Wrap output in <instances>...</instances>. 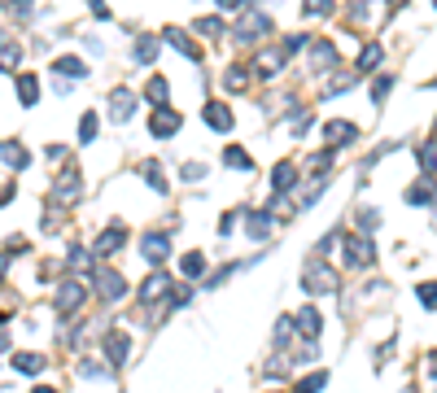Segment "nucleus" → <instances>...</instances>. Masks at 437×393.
Listing matches in <instances>:
<instances>
[{
	"mask_svg": "<svg viewBox=\"0 0 437 393\" xmlns=\"http://www.w3.org/2000/svg\"><path fill=\"white\" fill-rule=\"evenodd\" d=\"M202 175H206V166H197V162L184 166V180H202Z\"/></svg>",
	"mask_w": 437,
	"mask_h": 393,
	"instance_id": "obj_43",
	"label": "nucleus"
},
{
	"mask_svg": "<svg viewBox=\"0 0 437 393\" xmlns=\"http://www.w3.org/2000/svg\"><path fill=\"white\" fill-rule=\"evenodd\" d=\"M381 53H385V49H381V44H368V49H363V53H359V70H372L376 62H381Z\"/></svg>",
	"mask_w": 437,
	"mask_h": 393,
	"instance_id": "obj_35",
	"label": "nucleus"
},
{
	"mask_svg": "<svg viewBox=\"0 0 437 393\" xmlns=\"http://www.w3.org/2000/svg\"><path fill=\"white\" fill-rule=\"evenodd\" d=\"M0 162L9 166V171H22V166L31 162V153L18 145V140H5V145H0Z\"/></svg>",
	"mask_w": 437,
	"mask_h": 393,
	"instance_id": "obj_19",
	"label": "nucleus"
},
{
	"mask_svg": "<svg viewBox=\"0 0 437 393\" xmlns=\"http://www.w3.org/2000/svg\"><path fill=\"white\" fill-rule=\"evenodd\" d=\"M223 166H232V171H245V175H250V171H254V158H250L245 149L228 145V149H223Z\"/></svg>",
	"mask_w": 437,
	"mask_h": 393,
	"instance_id": "obj_22",
	"label": "nucleus"
},
{
	"mask_svg": "<svg viewBox=\"0 0 437 393\" xmlns=\"http://www.w3.org/2000/svg\"><path fill=\"white\" fill-rule=\"evenodd\" d=\"M31 393H57V389H31Z\"/></svg>",
	"mask_w": 437,
	"mask_h": 393,
	"instance_id": "obj_47",
	"label": "nucleus"
},
{
	"mask_svg": "<svg viewBox=\"0 0 437 393\" xmlns=\"http://www.w3.org/2000/svg\"><path fill=\"white\" fill-rule=\"evenodd\" d=\"M416 297H420L424 306H429V311H437V284H433V280H429V284H420V293H416Z\"/></svg>",
	"mask_w": 437,
	"mask_h": 393,
	"instance_id": "obj_38",
	"label": "nucleus"
},
{
	"mask_svg": "<svg viewBox=\"0 0 437 393\" xmlns=\"http://www.w3.org/2000/svg\"><path fill=\"white\" fill-rule=\"evenodd\" d=\"M5 350H9V332L0 328V354H5Z\"/></svg>",
	"mask_w": 437,
	"mask_h": 393,
	"instance_id": "obj_45",
	"label": "nucleus"
},
{
	"mask_svg": "<svg viewBox=\"0 0 437 393\" xmlns=\"http://www.w3.org/2000/svg\"><path fill=\"white\" fill-rule=\"evenodd\" d=\"M407 201H411V206H424V201H429V184H411L407 188Z\"/></svg>",
	"mask_w": 437,
	"mask_h": 393,
	"instance_id": "obj_39",
	"label": "nucleus"
},
{
	"mask_svg": "<svg viewBox=\"0 0 437 393\" xmlns=\"http://www.w3.org/2000/svg\"><path fill=\"white\" fill-rule=\"evenodd\" d=\"M302 289H306V293H337V271L328 267V262L315 258L311 267L302 271Z\"/></svg>",
	"mask_w": 437,
	"mask_h": 393,
	"instance_id": "obj_2",
	"label": "nucleus"
},
{
	"mask_svg": "<svg viewBox=\"0 0 437 393\" xmlns=\"http://www.w3.org/2000/svg\"><path fill=\"white\" fill-rule=\"evenodd\" d=\"M328 385V372H311V376H302V385H298V393H320Z\"/></svg>",
	"mask_w": 437,
	"mask_h": 393,
	"instance_id": "obj_32",
	"label": "nucleus"
},
{
	"mask_svg": "<svg viewBox=\"0 0 437 393\" xmlns=\"http://www.w3.org/2000/svg\"><path fill=\"white\" fill-rule=\"evenodd\" d=\"M285 57H289V53L280 49V44H267L263 53H254V62H250V70H254L258 79H276L280 70H285Z\"/></svg>",
	"mask_w": 437,
	"mask_h": 393,
	"instance_id": "obj_3",
	"label": "nucleus"
},
{
	"mask_svg": "<svg viewBox=\"0 0 437 393\" xmlns=\"http://www.w3.org/2000/svg\"><path fill=\"white\" fill-rule=\"evenodd\" d=\"M97 293L105 297V302H118V297L127 293V280L118 276V271H101V276H97Z\"/></svg>",
	"mask_w": 437,
	"mask_h": 393,
	"instance_id": "obj_16",
	"label": "nucleus"
},
{
	"mask_svg": "<svg viewBox=\"0 0 437 393\" xmlns=\"http://www.w3.org/2000/svg\"><path fill=\"white\" fill-rule=\"evenodd\" d=\"M140 254H145L149 262H162L171 254V241H167V232H149V236H140Z\"/></svg>",
	"mask_w": 437,
	"mask_h": 393,
	"instance_id": "obj_13",
	"label": "nucleus"
},
{
	"mask_svg": "<svg viewBox=\"0 0 437 393\" xmlns=\"http://www.w3.org/2000/svg\"><path fill=\"white\" fill-rule=\"evenodd\" d=\"M197 31L202 35H223V22L219 18H197Z\"/></svg>",
	"mask_w": 437,
	"mask_h": 393,
	"instance_id": "obj_41",
	"label": "nucleus"
},
{
	"mask_svg": "<svg viewBox=\"0 0 437 393\" xmlns=\"http://www.w3.org/2000/svg\"><path fill=\"white\" fill-rule=\"evenodd\" d=\"M167 44H171V49H180V53L188 57V62H202V49H197V44L188 40V35H184L180 27H167Z\"/></svg>",
	"mask_w": 437,
	"mask_h": 393,
	"instance_id": "obj_20",
	"label": "nucleus"
},
{
	"mask_svg": "<svg viewBox=\"0 0 437 393\" xmlns=\"http://www.w3.org/2000/svg\"><path fill=\"white\" fill-rule=\"evenodd\" d=\"M346 262L350 267H372L376 262V249L368 236H346Z\"/></svg>",
	"mask_w": 437,
	"mask_h": 393,
	"instance_id": "obj_6",
	"label": "nucleus"
},
{
	"mask_svg": "<svg viewBox=\"0 0 437 393\" xmlns=\"http://www.w3.org/2000/svg\"><path fill=\"white\" fill-rule=\"evenodd\" d=\"M293 328H298L302 337H320V332H324V315L315 311V306H302V311L293 315Z\"/></svg>",
	"mask_w": 437,
	"mask_h": 393,
	"instance_id": "obj_14",
	"label": "nucleus"
},
{
	"mask_svg": "<svg viewBox=\"0 0 437 393\" xmlns=\"http://www.w3.org/2000/svg\"><path fill=\"white\" fill-rule=\"evenodd\" d=\"M245 79H250V75H245V66H228V75H223V88H228V92H241Z\"/></svg>",
	"mask_w": 437,
	"mask_h": 393,
	"instance_id": "obj_30",
	"label": "nucleus"
},
{
	"mask_svg": "<svg viewBox=\"0 0 437 393\" xmlns=\"http://www.w3.org/2000/svg\"><path fill=\"white\" fill-rule=\"evenodd\" d=\"M354 140H359V127L346 123V118H333V123H324V145H328V153L341 149V145H354Z\"/></svg>",
	"mask_w": 437,
	"mask_h": 393,
	"instance_id": "obj_5",
	"label": "nucleus"
},
{
	"mask_svg": "<svg viewBox=\"0 0 437 393\" xmlns=\"http://www.w3.org/2000/svg\"><path fill=\"white\" fill-rule=\"evenodd\" d=\"M66 262H70V271H79V276H84V271H92V258L84 254V249H75V245H70V254H66Z\"/></svg>",
	"mask_w": 437,
	"mask_h": 393,
	"instance_id": "obj_31",
	"label": "nucleus"
},
{
	"mask_svg": "<svg viewBox=\"0 0 437 393\" xmlns=\"http://www.w3.org/2000/svg\"><path fill=\"white\" fill-rule=\"evenodd\" d=\"M132 110H136V92L132 88H114L110 92V118H114V123H127Z\"/></svg>",
	"mask_w": 437,
	"mask_h": 393,
	"instance_id": "obj_9",
	"label": "nucleus"
},
{
	"mask_svg": "<svg viewBox=\"0 0 437 393\" xmlns=\"http://www.w3.org/2000/svg\"><path fill=\"white\" fill-rule=\"evenodd\" d=\"M79 376H110V367H105V363H92V359H84V363H79Z\"/></svg>",
	"mask_w": 437,
	"mask_h": 393,
	"instance_id": "obj_40",
	"label": "nucleus"
},
{
	"mask_svg": "<svg viewBox=\"0 0 437 393\" xmlns=\"http://www.w3.org/2000/svg\"><path fill=\"white\" fill-rule=\"evenodd\" d=\"M153 57H158V44H153V40H140V44H136V62H145V66H149Z\"/></svg>",
	"mask_w": 437,
	"mask_h": 393,
	"instance_id": "obj_37",
	"label": "nucleus"
},
{
	"mask_svg": "<svg viewBox=\"0 0 437 393\" xmlns=\"http://www.w3.org/2000/svg\"><path fill=\"white\" fill-rule=\"evenodd\" d=\"M14 367L22 376H35V372H44V354H14Z\"/></svg>",
	"mask_w": 437,
	"mask_h": 393,
	"instance_id": "obj_26",
	"label": "nucleus"
},
{
	"mask_svg": "<svg viewBox=\"0 0 437 393\" xmlns=\"http://www.w3.org/2000/svg\"><path fill=\"white\" fill-rule=\"evenodd\" d=\"M232 35H236V40H245V44L263 40V35H271V14H267V9H250V5H245V14L236 18Z\"/></svg>",
	"mask_w": 437,
	"mask_h": 393,
	"instance_id": "obj_1",
	"label": "nucleus"
},
{
	"mask_svg": "<svg viewBox=\"0 0 437 393\" xmlns=\"http://www.w3.org/2000/svg\"><path fill=\"white\" fill-rule=\"evenodd\" d=\"M101 350H105V359H110V367H123L127 354H132V337H127L123 328H110L101 337Z\"/></svg>",
	"mask_w": 437,
	"mask_h": 393,
	"instance_id": "obj_4",
	"label": "nucleus"
},
{
	"mask_svg": "<svg viewBox=\"0 0 437 393\" xmlns=\"http://www.w3.org/2000/svg\"><path fill=\"white\" fill-rule=\"evenodd\" d=\"M97 140V114H84V123H79V145H92Z\"/></svg>",
	"mask_w": 437,
	"mask_h": 393,
	"instance_id": "obj_33",
	"label": "nucleus"
},
{
	"mask_svg": "<svg viewBox=\"0 0 437 393\" xmlns=\"http://www.w3.org/2000/svg\"><path fill=\"white\" fill-rule=\"evenodd\" d=\"M18 62H22V49H18L14 40H0V66H5V70H14Z\"/></svg>",
	"mask_w": 437,
	"mask_h": 393,
	"instance_id": "obj_27",
	"label": "nucleus"
},
{
	"mask_svg": "<svg viewBox=\"0 0 437 393\" xmlns=\"http://www.w3.org/2000/svg\"><path fill=\"white\" fill-rule=\"evenodd\" d=\"M433 88H437V79H433Z\"/></svg>",
	"mask_w": 437,
	"mask_h": 393,
	"instance_id": "obj_48",
	"label": "nucleus"
},
{
	"mask_svg": "<svg viewBox=\"0 0 437 393\" xmlns=\"http://www.w3.org/2000/svg\"><path fill=\"white\" fill-rule=\"evenodd\" d=\"M5 267H9V254H0V276H5Z\"/></svg>",
	"mask_w": 437,
	"mask_h": 393,
	"instance_id": "obj_46",
	"label": "nucleus"
},
{
	"mask_svg": "<svg viewBox=\"0 0 437 393\" xmlns=\"http://www.w3.org/2000/svg\"><path fill=\"white\" fill-rule=\"evenodd\" d=\"M293 184H298L293 162H276V166H271V188H276V193H293Z\"/></svg>",
	"mask_w": 437,
	"mask_h": 393,
	"instance_id": "obj_18",
	"label": "nucleus"
},
{
	"mask_svg": "<svg viewBox=\"0 0 437 393\" xmlns=\"http://www.w3.org/2000/svg\"><path fill=\"white\" fill-rule=\"evenodd\" d=\"M333 66H337L333 40H315V49H311V75H324V70H333Z\"/></svg>",
	"mask_w": 437,
	"mask_h": 393,
	"instance_id": "obj_12",
	"label": "nucleus"
},
{
	"mask_svg": "<svg viewBox=\"0 0 437 393\" xmlns=\"http://www.w3.org/2000/svg\"><path fill=\"white\" fill-rule=\"evenodd\" d=\"M140 171H145V180H149L153 193H167V180H162V166H158V162H145Z\"/></svg>",
	"mask_w": 437,
	"mask_h": 393,
	"instance_id": "obj_28",
	"label": "nucleus"
},
{
	"mask_svg": "<svg viewBox=\"0 0 437 393\" xmlns=\"http://www.w3.org/2000/svg\"><path fill=\"white\" fill-rule=\"evenodd\" d=\"M75 197H79V171L66 166V171L57 175V184H53V201H75Z\"/></svg>",
	"mask_w": 437,
	"mask_h": 393,
	"instance_id": "obj_15",
	"label": "nucleus"
},
{
	"mask_svg": "<svg viewBox=\"0 0 437 393\" xmlns=\"http://www.w3.org/2000/svg\"><path fill=\"white\" fill-rule=\"evenodd\" d=\"M267 232H271V214H267V210H245V236L263 241Z\"/></svg>",
	"mask_w": 437,
	"mask_h": 393,
	"instance_id": "obj_21",
	"label": "nucleus"
},
{
	"mask_svg": "<svg viewBox=\"0 0 437 393\" xmlns=\"http://www.w3.org/2000/svg\"><path fill=\"white\" fill-rule=\"evenodd\" d=\"M167 293H171V280L162 276V271H153V276H149L145 284H140V302H145V306L162 302V297H167ZM167 302H171V297H167Z\"/></svg>",
	"mask_w": 437,
	"mask_h": 393,
	"instance_id": "obj_10",
	"label": "nucleus"
},
{
	"mask_svg": "<svg viewBox=\"0 0 437 393\" xmlns=\"http://www.w3.org/2000/svg\"><path fill=\"white\" fill-rule=\"evenodd\" d=\"M302 44H306V35H289V40H285V53H298Z\"/></svg>",
	"mask_w": 437,
	"mask_h": 393,
	"instance_id": "obj_44",
	"label": "nucleus"
},
{
	"mask_svg": "<svg viewBox=\"0 0 437 393\" xmlns=\"http://www.w3.org/2000/svg\"><path fill=\"white\" fill-rule=\"evenodd\" d=\"M123 241H127V228H123V223H110V228L97 236L92 254H97V258H110V254H118V249H123Z\"/></svg>",
	"mask_w": 437,
	"mask_h": 393,
	"instance_id": "obj_7",
	"label": "nucleus"
},
{
	"mask_svg": "<svg viewBox=\"0 0 437 393\" xmlns=\"http://www.w3.org/2000/svg\"><path fill=\"white\" fill-rule=\"evenodd\" d=\"M180 123H184V118L175 114V110H153V118H149V131H153L158 140H167V136H175V131H180Z\"/></svg>",
	"mask_w": 437,
	"mask_h": 393,
	"instance_id": "obj_11",
	"label": "nucleus"
},
{
	"mask_svg": "<svg viewBox=\"0 0 437 393\" xmlns=\"http://www.w3.org/2000/svg\"><path fill=\"white\" fill-rule=\"evenodd\" d=\"M84 306V284L79 280H62V289H57V315H70Z\"/></svg>",
	"mask_w": 437,
	"mask_h": 393,
	"instance_id": "obj_8",
	"label": "nucleus"
},
{
	"mask_svg": "<svg viewBox=\"0 0 437 393\" xmlns=\"http://www.w3.org/2000/svg\"><path fill=\"white\" fill-rule=\"evenodd\" d=\"M202 118H206V127H215V131H232V123H236V118H232V110H228L223 101H210Z\"/></svg>",
	"mask_w": 437,
	"mask_h": 393,
	"instance_id": "obj_17",
	"label": "nucleus"
},
{
	"mask_svg": "<svg viewBox=\"0 0 437 393\" xmlns=\"http://www.w3.org/2000/svg\"><path fill=\"white\" fill-rule=\"evenodd\" d=\"M376 223H381V219H376V210H359V232H372Z\"/></svg>",
	"mask_w": 437,
	"mask_h": 393,
	"instance_id": "obj_42",
	"label": "nucleus"
},
{
	"mask_svg": "<svg viewBox=\"0 0 437 393\" xmlns=\"http://www.w3.org/2000/svg\"><path fill=\"white\" fill-rule=\"evenodd\" d=\"M18 101L27 105V110L40 101V83H35V75H18Z\"/></svg>",
	"mask_w": 437,
	"mask_h": 393,
	"instance_id": "obj_23",
	"label": "nucleus"
},
{
	"mask_svg": "<svg viewBox=\"0 0 437 393\" xmlns=\"http://www.w3.org/2000/svg\"><path fill=\"white\" fill-rule=\"evenodd\" d=\"M167 92H171V83H167V79H162V75H158V79H149V88H145V97H149L153 105H158V110H167Z\"/></svg>",
	"mask_w": 437,
	"mask_h": 393,
	"instance_id": "obj_25",
	"label": "nucleus"
},
{
	"mask_svg": "<svg viewBox=\"0 0 437 393\" xmlns=\"http://www.w3.org/2000/svg\"><path fill=\"white\" fill-rule=\"evenodd\" d=\"M57 75H62V79H84L88 66L79 62V57H57Z\"/></svg>",
	"mask_w": 437,
	"mask_h": 393,
	"instance_id": "obj_24",
	"label": "nucleus"
},
{
	"mask_svg": "<svg viewBox=\"0 0 437 393\" xmlns=\"http://www.w3.org/2000/svg\"><path fill=\"white\" fill-rule=\"evenodd\" d=\"M420 166L424 171H437V140H429V145L420 149Z\"/></svg>",
	"mask_w": 437,
	"mask_h": 393,
	"instance_id": "obj_36",
	"label": "nucleus"
},
{
	"mask_svg": "<svg viewBox=\"0 0 437 393\" xmlns=\"http://www.w3.org/2000/svg\"><path fill=\"white\" fill-rule=\"evenodd\" d=\"M389 92H394V75H381V79L372 83V101H376V105H381V101L389 97Z\"/></svg>",
	"mask_w": 437,
	"mask_h": 393,
	"instance_id": "obj_34",
	"label": "nucleus"
},
{
	"mask_svg": "<svg viewBox=\"0 0 437 393\" xmlns=\"http://www.w3.org/2000/svg\"><path fill=\"white\" fill-rule=\"evenodd\" d=\"M180 271H184L188 280H193V276H202V271H206V254H184V262H180Z\"/></svg>",
	"mask_w": 437,
	"mask_h": 393,
	"instance_id": "obj_29",
	"label": "nucleus"
}]
</instances>
